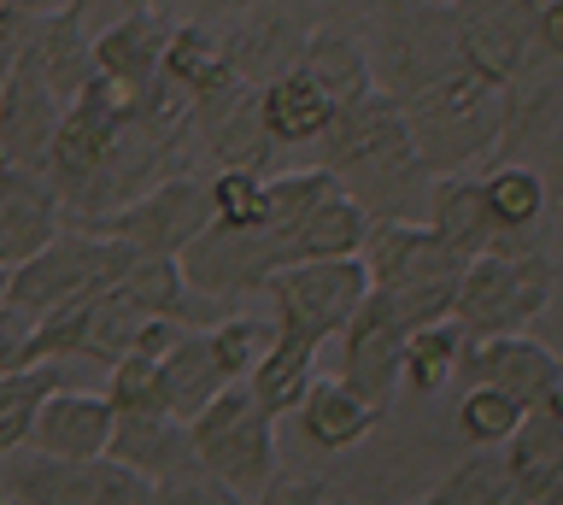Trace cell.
Instances as JSON below:
<instances>
[{
	"label": "cell",
	"instance_id": "obj_11",
	"mask_svg": "<svg viewBox=\"0 0 563 505\" xmlns=\"http://www.w3.org/2000/svg\"><path fill=\"white\" fill-rule=\"evenodd\" d=\"M399 347H405V329L394 323L376 294H364V306L352 311V323L341 329V376L352 394H364L369 406L387 417V399L399 388Z\"/></svg>",
	"mask_w": 563,
	"mask_h": 505
},
{
	"label": "cell",
	"instance_id": "obj_34",
	"mask_svg": "<svg viewBox=\"0 0 563 505\" xmlns=\"http://www.w3.org/2000/svg\"><path fill=\"white\" fill-rule=\"evenodd\" d=\"M59 12H70L88 36H106V30H118L123 19L147 12V0H59Z\"/></svg>",
	"mask_w": 563,
	"mask_h": 505
},
{
	"label": "cell",
	"instance_id": "obj_12",
	"mask_svg": "<svg viewBox=\"0 0 563 505\" xmlns=\"http://www.w3.org/2000/svg\"><path fill=\"white\" fill-rule=\"evenodd\" d=\"M457 376H470V388H499V394L517 399L522 411H534L540 399L558 388L563 359L552 347L528 341V336H493V341H470Z\"/></svg>",
	"mask_w": 563,
	"mask_h": 505
},
{
	"label": "cell",
	"instance_id": "obj_32",
	"mask_svg": "<svg viewBox=\"0 0 563 505\" xmlns=\"http://www.w3.org/2000/svg\"><path fill=\"white\" fill-rule=\"evenodd\" d=\"M35 371V318L18 306H0V376Z\"/></svg>",
	"mask_w": 563,
	"mask_h": 505
},
{
	"label": "cell",
	"instance_id": "obj_30",
	"mask_svg": "<svg viewBox=\"0 0 563 505\" xmlns=\"http://www.w3.org/2000/svg\"><path fill=\"white\" fill-rule=\"evenodd\" d=\"M522 406L510 394H499V388H470L464 399H457V441H470L475 452H493V447H505L510 435L522 429Z\"/></svg>",
	"mask_w": 563,
	"mask_h": 505
},
{
	"label": "cell",
	"instance_id": "obj_40",
	"mask_svg": "<svg viewBox=\"0 0 563 505\" xmlns=\"http://www.w3.org/2000/svg\"><path fill=\"white\" fill-rule=\"evenodd\" d=\"M147 12H158V19H170V12H176V0H147Z\"/></svg>",
	"mask_w": 563,
	"mask_h": 505
},
{
	"label": "cell",
	"instance_id": "obj_10",
	"mask_svg": "<svg viewBox=\"0 0 563 505\" xmlns=\"http://www.w3.org/2000/svg\"><path fill=\"white\" fill-rule=\"evenodd\" d=\"M65 100L53 95V83L42 77V59L35 47L18 54V65L0 83V165L7 171H42L47 147L59 135Z\"/></svg>",
	"mask_w": 563,
	"mask_h": 505
},
{
	"label": "cell",
	"instance_id": "obj_36",
	"mask_svg": "<svg viewBox=\"0 0 563 505\" xmlns=\"http://www.w3.org/2000/svg\"><path fill=\"white\" fill-rule=\"evenodd\" d=\"M35 12H24V7H0V83H7V72L18 65V54L30 47V36H35ZM7 171V165H0Z\"/></svg>",
	"mask_w": 563,
	"mask_h": 505
},
{
	"label": "cell",
	"instance_id": "obj_8",
	"mask_svg": "<svg viewBox=\"0 0 563 505\" xmlns=\"http://www.w3.org/2000/svg\"><path fill=\"white\" fill-rule=\"evenodd\" d=\"M82 230L100 235V241H118V248H130L141 259H183L194 241L211 230V188H206L200 171L165 177L141 200L118 206V212H106L95 223H82Z\"/></svg>",
	"mask_w": 563,
	"mask_h": 505
},
{
	"label": "cell",
	"instance_id": "obj_24",
	"mask_svg": "<svg viewBox=\"0 0 563 505\" xmlns=\"http://www.w3.org/2000/svg\"><path fill=\"white\" fill-rule=\"evenodd\" d=\"M294 72H306L317 89L334 100V112L352 107V100H364L369 89H376L364 42L346 36V30H311L306 47H299V65H294Z\"/></svg>",
	"mask_w": 563,
	"mask_h": 505
},
{
	"label": "cell",
	"instance_id": "obj_13",
	"mask_svg": "<svg viewBox=\"0 0 563 505\" xmlns=\"http://www.w3.org/2000/svg\"><path fill=\"white\" fill-rule=\"evenodd\" d=\"M112 429H118V411L106 394L59 388V394L42 399L24 447L47 452V459H106V452H112Z\"/></svg>",
	"mask_w": 563,
	"mask_h": 505
},
{
	"label": "cell",
	"instance_id": "obj_26",
	"mask_svg": "<svg viewBox=\"0 0 563 505\" xmlns=\"http://www.w3.org/2000/svg\"><path fill=\"white\" fill-rule=\"evenodd\" d=\"M464 353H470V336L452 318L417 329V336H405V347H399V388L440 394L457 371H464Z\"/></svg>",
	"mask_w": 563,
	"mask_h": 505
},
{
	"label": "cell",
	"instance_id": "obj_1",
	"mask_svg": "<svg viewBox=\"0 0 563 505\" xmlns=\"http://www.w3.org/2000/svg\"><path fill=\"white\" fill-rule=\"evenodd\" d=\"M317 171H329L369 223H422L429 212L434 177L405 135L399 107L382 89L334 112V124L317 142Z\"/></svg>",
	"mask_w": 563,
	"mask_h": 505
},
{
	"label": "cell",
	"instance_id": "obj_20",
	"mask_svg": "<svg viewBox=\"0 0 563 505\" xmlns=\"http://www.w3.org/2000/svg\"><path fill=\"white\" fill-rule=\"evenodd\" d=\"M223 388L229 382H223L218 359H211V347H206V329H188V336H176V347L158 359L153 406L165 417H176V424H194Z\"/></svg>",
	"mask_w": 563,
	"mask_h": 505
},
{
	"label": "cell",
	"instance_id": "obj_28",
	"mask_svg": "<svg viewBox=\"0 0 563 505\" xmlns=\"http://www.w3.org/2000/svg\"><path fill=\"white\" fill-rule=\"evenodd\" d=\"M206 347H211V359H218L229 388H246V376H253L264 364V353L276 347V323L253 318V311H229L223 323L206 329Z\"/></svg>",
	"mask_w": 563,
	"mask_h": 505
},
{
	"label": "cell",
	"instance_id": "obj_42",
	"mask_svg": "<svg viewBox=\"0 0 563 505\" xmlns=\"http://www.w3.org/2000/svg\"><path fill=\"white\" fill-rule=\"evenodd\" d=\"M417 505H422V499H417Z\"/></svg>",
	"mask_w": 563,
	"mask_h": 505
},
{
	"label": "cell",
	"instance_id": "obj_23",
	"mask_svg": "<svg viewBox=\"0 0 563 505\" xmlns=\"http://www.w3.org/2000/svg\"><path fill=\"white\" fill-rule=\"evenodd\" d=\"M158 77H165L170 89L188 100V107H194V100H206V95H218V89H229V83H241L235 72H229L223 36L211 24H170Z\"/></svg>",
	"mask_w": 563,
	"mask_h": 505
},
{
	"label": "cell",
	"instance_id": "obj_21",
	"mask_svg": "<svg viewBox=\"0 0 563 505\" xmlns=\"http://www.w3.org/2000/svg\"><path fill=\"white\" fill-rule=\"evenodd\" d=\"M482 200H487L493 230H499V248H528V235L545 223V212H552V188H545V177L522 160L482 171Z\"/></svg>",
	"mask_w": 563,
	"mask_h": 505
},
{
	"label": "cell",
	"instance_id": "obj_37",
	"mask_svg": "<svg viewBox=\"0 0 563 505\" xmlns=\"http://www.w3.org/2000/svg\"><path fill=\"white\" fill-rule=\"evenodd\" d=\"M176 7H188L194 19L188 24H235L253 0H176Z\"/></svg>",
	"mask_w": 563,
	"mask_h": 505
},
{
	"label": "cell",
	"instance_id": "obj_15",
	"mask_svg": "<svg viewBox=\"0 0 563 505\" xmlns=\"http://www.w3.org/2000/svg\"><path fill=\"white\" fill-rule=\"evenodd\" d=\"M112 464L135 470L141 482H183V476H200L194 464V441H188V424H176L165 411H118V429H112Z\"/></svg>",
	"mask_w": 563,
	"mask_h": 505
},
{
	"label": "cell",
	"instance_id": "obj_27",
	"mask_svg": "<svg viewBox=\"0 0 563 505\" xmlns=\"http://www.w3.org/2000/svg\"><path fill=\"white\" fill-rule=\"evenodd\" d=\"M364 235H369V218L358 212V200H346V188H341V195H329L294 230V265H306V259H358Z\"/></svg>",
	"mask_w": 563,
	"mask_h": 505
},
{
	"label": "cell",
	"instance_id": "obj_19",
	"mask_svg": "<svg viewBox=\"0 0 563 505\" xmlns=\"http://www.w3.org/2000/svg\"><path fill=\"white\" fill-rule=\"evenodd\" d=\"M334 124V100L306 72H282L258 89V130L271 147H317Z\"/></svg>",
	"mask_w": 563,
	"mask_h": 505
},
{
	"label": "cell",
	"instance_id": "obj_5",
	"mask_svg": "<svg viewBox=\"0 0 563 505\" xmlns=\"http://www.w3.org/2000/svg\"><path fill=\"white\" fill-rule=\"evenodd\" d=\"M188 441H194V464L241 505H258L276 487V417L246 388H223L188 424Z\"/></svg>",
	"mask_w": 563,
	"mask_h": 505
},
{
	"label": "cell",
	"instance_id": "obj_18",
	"mask_svg": "<svg viewBox=\"0 0 563 505\" xmlns=\"http://www.w3.org/2000/svg\"><path fill=\"white\" fill-rule=\"evenodd\" d=\"M422 223H429L440 248H446L452 259H464V265L499 248V230H493V218H487L482 177H475V171H464V177H434Z\"/></svg>",
	"mask_w": 563,
	"mask_h": 505
},
{
	"label": "cell",
	"instance_id": "obj_29",
	"mask_svg": "<svg viewBox=\"0 0 563 505\" xmlns=\"http://www.w3.org/2000/svg\"><path fill=\"white\" fill-rule=\"evenodd\" d=\"M422 505H528V499L517 494V482H510L505 452L493 447V452H475L470 464H457Z\"/></svg>",
	"mask_w": 563,
	"mask_h": 505
},
{
	"label": "cell",
	"instance_id": "obj_3",
	"mask_svg": "<svg viewBox=\"0 0 563 505\" xmlns=\"http://www.w3.org/2000/svg\"><path fill=\"white\" fill-rule=\"evenodd\" d=\"M552 294H558V265L545 248H493L470 259L464 276H457L452 323L470 341L528 336V323L552 306Z\"/></svg>",
	"mask_w": 563,
	"mask_h": 505
},
{
	"label": "cell",
	"instance_id": "obj_25",
	"mask_svg": "<svg viewBox=\"0 0 563 505\" xmlns=\"http://www.w3.org/2000/svg\"><path fill=\"white\" fill-rule=\"evenodd\" d=\"M30 47H35L42 77L53 83V95H59L65 107L88 89V83H95V36H88V30L70 19V12H47V19L35 24Z\"/></svg>",
	"mask_w": 563,
	"mask_h": 505
},
{
	"label": "cell",
	"instance_id": "obj_4",
	"mask_svg": "<svg viewBox=\"0 0 563 505\" xmlns=\"http://www.w3.org/2000/svg\"><path fill=\"white\" fill-rule=\"evenodd\" d=\"M369 77L387 100L417 95L422 83L457 72L464 59V19L440 0H387L376 7V36H369Z\"/></svg>",
	"mask_w": 563,
	"mask_h": 505
},
{
	"label": "cell",
	"instance_id": "obj_14",
	"mask_svg": "<svg viewBox=\"0 0 563 505\" xmlns=\"http://www.w3.org/2000/svg\"><path fill=\"white\" fill-rule=\"evenodd\" d=\"M65 230V206L42 171H0V271L30 265Z\"/></svg>",
	"mask_w": 563,
	"mask_h": 505
},
{
	"label": "cell",
	"instance_id": "obj_22",
	"mask_svg": "<svg viewBox=\"0 0 563 505\" xmlns=\"http://www.w3.org/2000/svg\"><path fill=\"white\" fill-rule=\"evenodd\" d=\"M294 411H299V429H306L323 452L358 447V441H369V429L382 424V411L369 406L364 394H352L341 376H317Z\"/></svg>",
	"mask_w": 563,
	"mask_h": 505
},
{
	"label": "cell",
	"instance_id": "obj_35",
	"mask_svg": "<svg viewBox=\"0 0 563 505\" xmlns=\"http://www.w3.org/2000/svg\"><path fill=\"white\" fill-rule=\"evenodd\" d=\"M258 505H358V499L341 494V487L323 482V476H294V482L276 476V487H271V494H264Z\"/></svg>",
	"mask_w": 563,
	"mask_h": 505
},
{
	"label": "cell",
	"instance_id": "obj_17",
	"mask_svg": "<svg viewBox=\"0 0 563 505\" xmlns=\"http://www.w3.org/2000/svg\"><path fill=\"white\" fill-rule=\"evenodd\" d=\"M165 42H170V19L135 12V19H123L118 30L95 36V77L112 83V89H123V95H135V100H147V89L158 83Z\"/></svg>",
	"mask_w": 563,
	"mask_h": 505
},
{
	"label": "cell",
	"instance_id": "obj_2",
	"mask_svg": "<svg viewBox=\"0 0 563 505\" xmlns=\"http://www.w3.org/2000/svg\"><path fill=\"white\" fill-rule=\"evenodd\" d=\"M510 95L517 89L493 83L487 72L457 65V72L422 83L417 95L394 100V107L405 118V135H411L417 160L429 165V177H464V171H475V160H487L505 142Z\"/></svg>",
	"mask_w": 563,
	"mask_h": 505
},
{
	"label": "cell",
	"instance_id": "obj_16",
	"mask_svg": "<svg viewBox=\"0 0 563 505\" xmlns=\"http://www.w3.org/2000/svg\"><path fill=\"white\" fill-rule=\"evenodd\" d=\"M311 30H299L288 12H271V7H246L223 36V54H229V72H235L246 89H264L271 77L294 72L299 65V47H306Z\"/></svg>",
	"mask_w": 563,
	"mask_h": 505
},
{
	"label": "cell",
	"instance_id": "obj_6",
	"mask_svg": "<svg viewBox=\"0 0 563 505\" xmlns=\"http://www.w3.org/2000/svg\"><path fill=\"white\" fill-rule=\"evenodd\" d=\"M264 294L276 306V341L306 359H323V347L341 341L352 311L364 306L369 276H364V259H306V265L276 271Z\"/></svg>",
	"mask_w": 563,
	"mask_h": 505
},
{
	"label": "cell",
	"instance_id": "obj_31",
	"mask_svg": "<svg viewBox=\"0 0 563 505\" xmlns=\"http://www.w3.org/2000/svg\"><path fill=\"white\" fill-rule=\"evenodd\" d=\"M206 188H211V223H223V230H264V171L229 165V171H211Z\"/></svg>",
	"mask_w": 563,
	"mask_h": 505
},
{
	"label": "cell",
	"instance_id": "obj_7",
	"mask_svg": "<svg viewBox=\"0 0 563 505\" xmlns=\"http://www.w3.org/2000/svg\"><path fill=\"white\" fill-rule=\"evenodd\" d=\"M130 265H135V253L118 248V241H100L88 230H59L30 265H18L7 276V306L30 311V318L42 323L53 311L88 300V294L112 288Z\"/></svg>",
	"mask_w": 563,
	"mask_h": 505
},
{
	"label": "cell",
	"instance_id": "obj_41",
	"mask_svg": "<svg viewBox=\"0 0 563 505\" xmlns=\"http://www.w3.org/2000/svg\"><path fill=\"white\" fill-rule=\"evenodd\" d=\"M0 306H7V271H0Z\"/></svg>",
	"mask_w": 563,
	"mask_h": 505
},
{
	"label": "cell",
	"instance_id": "obj_38",
	"mask_svg": "<svg viewBox=\"0 0 563 505\" xmlns=\"http://www.w3.org/2000/svg\"><path fill=\"white\" fill-rule=\"evenodd\" d=\"M534 42H540L552 59H563V0H552L545 12H534Z\"/></svg>",
	"mask_w": 563,
	"mask_h": 505
},
{
	"label": "cell",
	"instance_id": "obj_9",
	"mask_svg": "<svg viewBox=\"0 0 563 505\" xmlns=\"http://www.w3.org/2000/svg\"><path fill=\"white\" fill-rule=\"evenodd\" d=\"M147 482L112 459H47L18 447L0 459V499L12 505H141Z\"/></svg>",
	"mask_w": 563,
	"mask_h": 505
},
{
	"label": "cell",
	"instance_id": "obj_39",
	"mask_svg": "<svg viewBox=\"0 0 563 505\" xmlns=\"http://www.w3.org/2000/svg\"><path fill=\"white\" fill-rule=\"evenodd\" d=\"M510 7H517V12H545L552 0H510Z\"/></svg>",
	"mask_w": 563,
	"mask_h": 505
},
{
	"label": "cell",
	"instance_id": "obj_33",
	"mask_svg": "<svg viewBox=\"0 0 563 505\" xmlns=\"http://www.w3.org/2000/svg\"><path fill=\"white\" fill-rule=\"evenodd\" d=\"M141 505H241V499L223 494V487L200 470V476H183V482H153L147 494H141Z\"/></svg>",
	"mask_w": 563,
	"mask_h": 505
}]
</instances>
